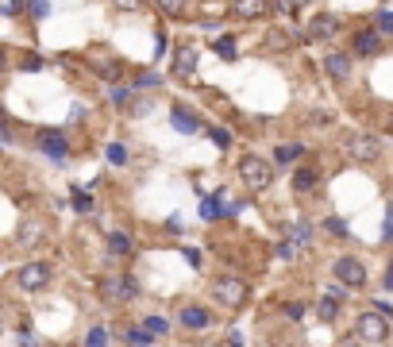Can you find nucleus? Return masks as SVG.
Wrapping results in <instances>:
<instances>
[{"mask_svg": "<svg viewBox=\"0 0 393 347\" xmlns=\"http://www.w3.org/2000/svg\"><path fill=\"white\" fill-rule=\"evenodd\" d=\"M193 74H197V47H193V43H182V47L174 50V77H185V82H189Z\"/></svg>", "mask_w": 393, "mask_h": 347, "instance_id": "obj_8", "label": "nucleus"}, {"mask_svg": "<svg viewBox=\"0 0 393 347\" xmlns=\"http://www.w3.org/2000/svg\"><path fill=\"white\" fill-rule=\"evenodd\" d=\"M104 155H109L112 166H124V162H127V151L120 147V143H109V151H104Z\"/></svg>", "mask_w": 393, "mask_h": 347, "instance_id": "obj_27", "label": "nucleus"}, {"mask_svg": "<svg viewBox=\"0 0 393 347\" xmlns=\"http://www.w3.org/2000/svg\"><path fill=\"white\" fill-rule=\"evenodd\" d=\"M19 289H47L51 286V263H27L16 274Z\"/></svg>", "mask_w": 393, "mask_h": 347, "instance_id": "obj_6", "label": "nucleus"}, {"mask_svg": "<svg viewBox=\"0 0 393 347\" xmlns=\"http://www.w3.org/2000/svg\"><path fill=\"white\" fill-rule=\"evenodd\" d=\"M216 54L224 58V62H235V58H239V50H235V39H220V43H216Z\"/></svg>", "mask_w": 393, "mask_h": 347, "instance_id": "obj_24", "label": "nucleus"}, {"mask_svg": "<svg viewBox=\"0 0 393 347\" xmlns=\"http://www.w3.org/2000/svg\"><path fill=\"white\" fill-rule=\"evenodd\" d=\"M332 274H335L339 286H351V289L367 286V266H362L359 259H339V263L332 266Z\"/></svg>", "mask_w": 393, "mask_h": 347, "instance_id": "obj_5", "label": "nucleus"}, {"mask_svg": "<svg viewBox=\"0 0 393 347\" xmlns=\"http://www.w3.org/2000/svg\"><path fill=\"white\" fill-rule=\"evenodd\" d=\"M285 316H293V321H301V316H305V305H297V301H289V305H285Z\"/></svg>", "mask_w": 393, "mask_h": 347, "instance_id": "obj_35", "label": "nucleus"}, {"mask_svg": "<svg viewBox=\"0 0 393 347\" xmlns=\"http://www.w3.org/2000/svg\"><path fill=\"white\" fill-rule=\"evenodd\" d=\"M316 182H320V174L312 170V166H301V170L293 174V193H309V190H316Z\"/></svg>", "mask_w": 393, "mask_h": 347, "instance_id": "obj_16", "label": "nucleus"}, {"mask_svg": "<svg viewBox=\"0 0 393 347\" xmlns=\"http://www.w3.org/2000/svg\"><path fill=\"white\" fill-rule=\"evenodd\" d=\"M135 85H139V89H159V85H162V77H159V74H143Z\"/></svg>", "mask_w": 393, "mask_h": 347, "instance_id": "obj_30", "label": "nucleus"}, {"mask_svg": "<svg viewBox=\"0 0 393 347\" xmlns=\"http://www.w3.org/2000/svg\"><path fill=\"white\" fill-rule=\"evenodd\" d=\"M35 147H39L47 158H54V162H62V158L70 155V143H66V135H62V132H54V128H42V132L35 135Z\"/></svg>", "mask_w": 393, "mask_h": 347, "instance_id": "obj_4", "label": "nucleus"}, {"mask_svg": "<svg viewBox=\"0 0 393 347\" xmlns=\"http://www.w3.org/2000/svg\"><path fill=\"white\" fill-rule=\"evenodd\" d=\"M85 344H89V347H93V344H97V347H101V344H109V332H104V328H93L89 336H85Z\"/></svg>", "mask_w": 393, "mask_h": 347, "instance_id": "obj_29", "label": "nucleus"}, {"mask_svg": "<svg viewBox=\"0 0 393 347\" xmlns=\"http://www.w3.org/2000/svg\"><path fill=\"white\" fill-rule=\"evenodd\" d=\"M359 339H367V344H385L390 339V321H385V313H362L359 316Z\"/></svg>", "mask_w": 393, "mask_h": 347, "instance_id": "obj_3", "label": "nucleus"}, {"mask_svg": "<svg viewBox=\"0 0 393 347\" xmlns=\"http://www.w3.org/2000/svg\"><path fill=\"white\" fill-rule=\"evenodd\" d=\"M147 339H151L147 332H127V344H147Z\"/></svg>", "mask_w": 393, "mask_h": 347, "instance_id": "obj_36", "label": "nucleus"}, {"mask_svg": "<svg viewBox=\"0 0 393 347\" xmlns=\"http://www.w3.org/2000/svg\"><path fill=\"white\" fill-rule=\"evenodd\" d=\"M0 143H12V132H8V124L0 120Z\"/></svg>", "mask_w": 393, "mask_h": 347, "instance_id": "obj_38", "label": "nucleus"}, {"mask_svg": "<svg viewBox=\"0 0 393 347\" xmlns=\"http://www.w3.org/2000/svg\"><path fill=\"white\" fill-rule=\"evenodd\" d=\"M335 31H339V20L335 16H312L309 20V39H328Z\"/></svg>", "mask_w": 393, "mask_h": 347, "instance_id": "obj_14", "label": "nucleus"}, {"mask_svg": "<svg viewBox=\"0 0 393 347\" xmlns=\"http://www.w3.org/2000/svg\"><path fill=\"white\" fill-rule=\"evenodd\" d=\"M378 47H382L378 31H359V35H355V43H351V50H355L359 58H370V54H378Z\"/></svg>", "mask_w": 393, "mask_h": 347, "instance_id": "obj_15", "label": "nucleus"}, {"mask_svg": "<svg viewBox=\"0 0 393 347\" xmlns=\"http://www.w3.org/2000/svg\"><path fill=\"white\" fill-rule=\"evenodd\" d=\"M127 97H131V93H127V89H112V100H116V105H124Z\"/></svg>", "mask_w": 393, "mask_h": 347, "instance_id": "obj_37", "label": "nucleus"}, {"mask_svg": "<svg viewBox=\"0 0 393 347\" xmlns=\"http://www.w3.org/2000/svg\"><path fill=\"white\" fill-rule=\"evenodd\" d=\"M378 139L374 135H351V139H347V155L355 158V162H374L378 158Z\"/></svg>", "mask_w": 393, "mask_h": 347, "instance_id": "obj_7", "label": "nucleus"}, {"mask_svg": "<svg viewBox=\"0 0 393 347\" xmlns=\"http://www.w3.org/2000/svg\"><path fill=\"white\" fill-rule=\"evenodd\" d=\"M177 321H182V328H189V332L209 328V313H204V309H197V305H185L182 313H177Z\"/></svg>", "mask_w": 393, "mask_h": 347, "instance_id": "obj_13", "label": "nucleus"}, {"mask_svg": "<svg viewBox=\"0 0 393 347\" xmlns=\"http://www.w3.org/2000/svg\"><path fill=\"white\" fill-rule=\"evenodd\" d=\"M382 240H390V243H393V205H390V213H385V228H382Z\"/></svg>", "mask_w": 393, "mask_h": 347, "instance_id": "obj_34", "label": "nucleus"}, {"mask_svg": "<svg viewBox=\"0 0 393 347\" xmlns=\"http://www.w3.org/2000/svg\"><path fill=\"white\" fill-rule=\"evenodd\" d=\"M385 289H393V263H390V270H385Z\"/></svg>", "mask_w": 393, "mask_h": 347, "instance_id": "obj_40", "label": "nucleus"}, {"mask_svg": "<svg viewBox=\"0 0 393 347\" xmlns=\"http://www.w3.org/2000/svg\"><path fill=\"white\" fill-rule=\"evenodd\" d=\"M170 124L177 128V132H185V135H193V132H201V120L189 112V108H182V105H174V112H170Z\"/></svg>", "mask_w": 393, "mask_h": 347, "instance_id": "obj_12", "label": "nucleus"}, {"mask_svg": "<svg viewBox=\"0 0 393 347\" xmlns=\"http://www.w3.org/2000/svg\"><path fill=\"white\" fill-rule=\"evenodd\" d=\"M101 293L109 301H131L135 293H139V286H135L131 278H112V282H101Z\"/></svg>", "mask_w": 393, "mask_h": 347, "instance_id": "obj_9", "label": "nucleus"}, {"mask_svg": "<svg viewBox=\"0 0 393 347\" xmlns=\"http://www.w3.org/2000/svg\"><path fill=\"white\" fill-rule=\"evenodd\" d=\"M339 305H343V289H328L324 298L316 301V316H320V321H328V324H332L335 316H339Z\"/></svg>", "mask_w": 393, "mask_h": 347, "instance_id": "obj_10", "label": "nucleus"}, {"mask_svg": "<svg viewBox=\"0 0 393 347\" xmlns=\"http://www.w3.org/2000/svg\"><path fill=\"white\" fill-rule=\"evenodd\" d=\"M143 332H147V336H166V321H162V316H151V321H143Z\"/></svg>", "mask_w": 393, "mask_h": 347, "instance_id": "obj_25", "label": "nucleus"}, {"mask_svg": "<svg viewBox=\"0 0 393 347\" xmlns=\"http://www.w3.org/2000/svg\"><path fill=\"white\" fill-rule=\"evenodd\" d=\"M324 228L332 231V236H339V240H347V224H343V220H335V216H332V220L324 224Z\"/></svg>", "mask_w": 393, "mask_h": 347, "instance_id": "obj_31", "label": "nucleus"}, {"mask_svg": "<svg viewBox=\"0 0 393 347\" xmlns=\"http://www.w3.org/2000/svg\"><path fill=\"white\" fill-rule=\"evenodd\" d=\"M324 70L335 77V82H347V74H351V58H347V54H328Z\"/></svg>", "mask_w": 393, "mask_h": 347, "instance_id": "obj_17", "label": "nucleus"}, {"mask_svg": "<svg viewBox=\"0 0 393 347\" xmlns=\"http://www.w3.org/2000/svg\"><path fill=\"white\" fill-rule=\"evenodd\" d=\"M378 31L393 35V12H382V16H378Z\"/></svg>", "mask_w": 393, "mask_h": 347, "instance_id": "obj_32", "label": "nucleus"}, {"mask_svg": "<svg viewBox=\"0 0 393 347\" xmlns=\"http://www.w3.org/2000/svg\"><path fill=\"white\" fill-rule=\"evenodd\" d=\"M24 12L31 20H47L51 16V0H24Z\"/></svg>", "mask_w": 393, "mask_h": 347, "instance_id": "obj_20", "label": "nucleus"}, {"mask_svg": "<svg viewBox=\"0 0 393 347\" xmlns=\"http://www.w3.org/2000/svg\"><path fill=\"white\" fill-rule=\"evenodd\" d=\"M209 139L216 143V147H232V132H227V128H212Z\"/></svg>", "mask_w": 393, "mask_h": 347, "instance_id": "obj_28", "label": "nucleus"}, {"mask_svg": "<svg viewBox=\"0 0 393 347\" xmlns=\"http://www.w3.org/2000/svg\"><path fill=\"white\" fill-rule=\"evenodd\" d=\"M109 251L112 255H131V236L127 231H109Z\"/></svg>", "mask_w": 393, "mask_h": 347, "instance_id": "obj_18", "label": "nucleus"}, {"mask_svg": "<svg viewBox=\"0 0 393 347\" xmlns=\"http://www.w3.org/2000/svg\"><path fill=\"white\" fill-rule=\"evenodd\" d=\"M74 208L77 213H93V197L85 190H77V185H74Z\"/></svg>", "mask_w": 393, "mask_h": 347, "instance_id": "obj_26", "label": "nucleus"}, {"mask_svg": "<svg viewBox=\"0 0 393 347\" xmlns=\"http://www.w3.org/2000/svg\"><path fill=\"white\" fill-rule=\"evenodd\" d=\"M309 240H312V224H297V228H293V236H289L293 247H305Z\"/></svg>", "mask_w": 393, "mask_h": 347, "instance_id": "obj_23", "label": "nucleus"}, {"mask_svg": "<svg viewBox=\"0 0 393 347\" xmlns=\"http://www.w3.org/2000/svg\"><path fill=\"white\" fill-rule=\"evenodd\" d=\"M112 4H116L120 12H139L143 8V0H112Z\"/></svg>", "mask_w": 393, "mask_h": 347, "instance_id": "obj_33", "label": "nucleus"}, {"mask_svg": "<svg viewBox=\"0 0 393 347\" xmlns=\"http://www.w3.org/2000/svg\"><path fill=\"white\" fill-rule=\"evenodd\" d=\"M4 70H8V58H4V50H0V74H4Z\"/></svg>", "mask_w": 393, "mask_h": 347, "instance_id": "obj_41", "label": "nucleus"}, {"mask_svg": "<svg viewBox=\"0 0 393 347\" xmlns=\"http://www.w3.org/2000/svg\"><path fill=\"white\" fill-rule=\"evenodd\" d=\"M232 12L239 20H259V16H266L270 12V0H235Z\"/></svg>", "mask_w": 393, "mask_h": 347, "instance_id": "obj_11", "label": "nucleus"}, {"mask_svg": "<svg viewBox=\"0 0 393 347\" xmlns=\"http://www.w3.org/2000/svg\"><path fill=\"white\" fill-rule=\"evenodd\" d=\"M224 213H227V208L220 205L216 197H204V201H201V216H204V220H220Z\"/></svg>", "mask_w": 393, "mask_h": 347, "instance_id": "obj_21", "label": "nucleus"}, {"mask_svg": "<svg viewBox=\"0 0 393 347\" xmlns=\"http://www.w3.org/2000/svg\"><path fill=\"white\" fill-rule=\"evenodd\" d=\"M239 182L251 193H266L270 185H274V166H270L266 158H259V155L239 158Z\"/></svg>", "mask_w": 393, "mask_h": 347, "instance_id": "obj_1", "label": "nucleus"}, {"mask_svg": "<svg viewBox=\"0 0 393 347\" xmlns=\"http://www.w3.org/2000/svg\"><path fill=\"white\" fill-rule=\"evenodd\" d=\"M212 298H216V305H224V309H239L243 301L251 298V289H247L243 278H216L212 282Z\"/></svg>", "mask_w": 393, "mask_h": 347, "instance_id": "obj_2", "label": "nucleus"}, {"mask_svg": "<svg viewBox=\"0 0 393 347\" xmlns=\"http://www.w3.org/2000/svg\"><path fill=\"white\" fill-rule=\"evenodd\" d=\"M301 155H305L301 143H285V147H278V162H297Z\"/></svg>", "mask_w": 393, "mask_h": 347, "instance_id": "obj_22", "label": "nucleus"}, {"mask_svg": "<svg viewBox=\"0 0 393 347\" xmlns=\"http://www.w3.org/2000/svg\"><path fill=\"white\" fill-rule=\"evenodd\" d=\"M166 20H185V0H154Z\"/></svg>", "mask_w": 393, "mask_h": 347, "instance_id": "obj_19", "label": "nucleus"}, {"mask_svg": "<svg viewBox=\"0 0 393 347\" xmlns=\"http://www.w3.org/2000/svg\"><path fill=\"white\" fill-rule=\"evenodd\" d=\"M220 8H224L220 0H204V12H220Z\"/></svg>", "mask_w": 393, "mask_h": 347, "instance_id": "obj_39", "label": "nucleus"}]
</instances>
